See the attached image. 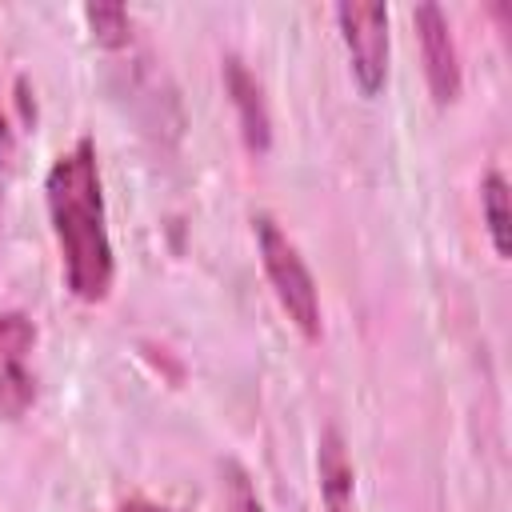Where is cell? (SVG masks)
Segmentation results:
<instances>
[{
  "label": "cell",
  "instance_id": "3",
  "mask_svg": "<svg viewBox=\"0 0 512 512\" xmlns=\"http://www.w3.org/2000/svg\"><path fill=\"white\" fill-rule=\"evenodd\" d=\"M340 40L348 48L352 80L364 96H376L388 80V8L384 4H336Z\"/></svg>",
  "mask_w": 512,
  "mask_h": 512
},
{
  "label": "cell",
  "instance_id": "12",
  "mask_svg": "<svg viewBox=\"0 0 512 512\" xmlns=\"http://www.w3.org/2000/svg\"><path fill=\"white\" fill-rule=\"evenodd\" d=\"M116 512H168V508L156 504V500H148V496H128V500H120Z\"/></svg>",
  "mask_w": 512,
  "mask_h": 512
},
{
  "label": "cell",
  "instance_id": "13",
  "mask_svg": "<svg viewBox=\"0 0 512 512\" xmlns=\"http://www.w3.org/2000/svg\"><path fill=\"white\" fill-rule=\"evenodd\" d=\"M8 152H12V128H8V116L0 108V164L8 160Z\"/></svg>",
  "mask_w": 512,
  "mask_h": 512
},
{
  "label": "cell",
  "instance_id": "5",
  "mask_svg": "<svg viewBox=\"0 0 512 512\" xmlns=\"http://www.w3.org/2000/svg\"><path fill=\"white\" fill-rule=\"evenodd\" d=\"M224 88H228V100H232V108H236L244 148H248L252 156H264L268 144H272V116H268L260 80L248 72V64H244L240 56H228V60H224Z\"/></svg>",
  "mask_w": 512,
  "mask_h": 512
},
{
  "label": "cell",
  "instance_id": "4",
  "mask_svg": "<svg viewBox=\"0 0 512 512\" xmlns=\"http://www.w3.org/2000/svg\"><path fill=\"white\" fill-rule=\"evenodd\" d=\"M416 20V40H420V56H424V80L428 92L440 108L456 104L460 88H464V72H460V52H456V36L452 24L444 16L440 4H420L412 12Z\"/></svg>",
  "mask_w": 512,
  "mask_h": 512
},
{
  "label": "cell",
  "instance_id": "7",
  "mask_svg": "<svg viewBox=\"0 0 512 512\" xmlns=\"http://www.w3.org/2000/svg\"><path fill=\"white\" fill-rule=\"evenodd\" d=\"M480 212H484V228H488V240H492V252L500 260H508L512 244H508V228H512V212H508V180L492 168L484 180H480Z\"/></svg>",
  "mask_w": 512,
  "mask_h": 512
},
{
  "label": "cell",
  "instance_id": "2",
  "mask_svg": "<svg viewBox=\"0 0 512 512\" xmlns=\"http://www.w3.org/2000/svg\"><path fill=\"white\" fill-rule=\"evenodd\" d=\"M252 232H256V252H260V264H264L276 304L284 308V316L296 324V332L304 340H320V328H324L320 324V292H316V280H312L300 248L288 240V232L268 212L252 216Z\"/></svg>",
  "mask_w": 512,
  "mask_h": 512
},
{
  "label": "cell",
  "instance_id": "9",
  "mask_svg": "<svg viewBox=\"0 0 512 512\" xmlns=\"http://www.w3.org/2000/svg\"><path fill=\"white\" fill-rule=\"evenodd\" d=\"M84 20H88L92 40L100 48H124L132 40V16L120 4H88L84 8Z\"/></svg>",
  "mask_w": 512,
  "mask_h": 512
},
{
  "label": "cell",
  "instance_id": "1",
  "mask_svg": "<svg viewBox=\"0 0 512 512\" xmlns=\"http://www.w3.org/2000/svg\"><path fill=\"white\" fill-rule=\"evenodd\" d=\"M44 200L52 236L64 264V284L76 300L100 304L116 280V256L104 212V184L96 164V144L80 136L68 152H60L44 176Z\"/></svg>",
  "mask_w": 512,
  "mask_h": 512
},
{
  "label": "cell",
  "instance_id": "8",
  "mask_svg": "<svg viewBox=\"0 0 512 512\" xmlns=\"http://www.w3.org/2000/svg\"><path fill=\"white\" fill-rule=\"evenodd\" d=\"M36 400V380L24 368V360H0V416L16 420Z\"/></svg>",
  "mask_w": 512,
  "mask_h": 512
},
{
  "label": "cell",
  "instance_id": "11",
  "mask_svg": "<svg viewBox=\"0 0 512 512\" xmlns=\"http://www.w3.org/2000/svg\"><path fill=\"white\" fill-rule=\"evenodd\" d=\"M224 512H264L248 472L240 464H232V460L224 464Z\"/></svg>",
  "mask_w": 512,
  "mask_h": 512
},
{
  "label": "cell",
  "instance_id": "6",
  "mask_svg": "<svg viewBox=\"0 0 512 512\" xmlns=\"http://www.w3.org/2000/svg\"><path fill=\"white\" fill-rule=\"evenodd\" d=\"M316 476H320V508L324 512H356V472L348 460V444L336 428L320 432Z\"/></svg>",
  "mask_w": 512,
  "mask_h": 512
},
{
  "label": "cell",
  "instance_id": "10",
  "mask_svg": "<svg viewBox=\"0 0 512 512\" xmlns=\"http://www.w3.org/2000/svg\"><path fill=\"white\" fill-rule=\"evenodd\" d=\"M36 344V328L28 316L8 312L0 316V360H24V352H32Z\"/></svg>",
  "mask_w": 512,
  "mask_h": 512
}]
</instances>
